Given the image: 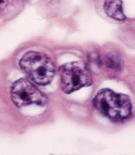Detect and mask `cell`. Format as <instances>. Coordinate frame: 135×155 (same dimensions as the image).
Segmentation results:
<instances>
[{
  "instance_id": "obj_7",
  "label": "cell",
  "mask_w": 135,
  "mask_h": 155,
  "mask_svg": "<svg viewBox=\"0 0 135 155\" xmlns=\"http://www.w3.org/2000/svg\"><path fill=\"white\" fill-rule=\"evenodd\" d=\"M7 0H0V9H5L7 5Z\"/></svg>"
},
{
  "instance_id": "obj_2",
  "label": "cell",
  "mask_w": 135,
  "mask_h": 155,
  "mask_svg": "<svg viewBox=\"0 0 135 155\" xmlns=\"http://www.w3.org/2000/svg\"><path fill=\"white\" fill-rule=\"evenodd\" d=\"M19 66L34 83L41 86L50 84L55 76V67L47 55L38 51L26 53L19 61Z\"/></svg>"
},
{
  "instance_id": "obj_4",
  "label": "cell",
  "mask_w": 135,
  "mask_h": 155,
  "mask_svg": "<svg viewBox=\"0 0 135 155\" xmlns=\"http://www.w3.org/2000/svg\"><path fill=\"white\" fill-rule=\"evenodd\" d=\"M11 97L18 108L31 104L43 106L48 103V98L34 84L25 78L16 81L11 88Z\"/></svg>"
},
{
  "instance_id": "obj_1",
  "label": "cell",
  "mask_w": 135,
  "mask_h": 155,
  "mask_svg": "<svg viewBox=\"0 0 135 155\" xmlns=\"http://www.w3.org/2000/svg\"><path fill=\"white\" fill-rule=\"evenodd\" d=\"M93 103L97 111L114 122H121L132 115L133 106L128 96L109 88L100 90Z\"/></svg>"
},
{
  "instance_id": "obj_5",
  "label": "cell",
  "mask_w": 135,
  "mask_h": 155,
  "mask_svg": "<svg viewBox=\"0 0 135 155\" xmlns=\"http://www.w3.org/2000/svg\"><path fill=\"white\" fill-rule=\"evenodd\" d=\"M104 11L112 19L123 21L126 18L123 10L122 0H106L104 4Z\"/></svg>"
},
{
  "instance_id": "obj_6",
  "label": "cell",
  "mask_w": 135,
  "mask_h": 155,
  "mask_svg": "<svg viewBox=\"0 0 135 155\" xmlns=\"http://www.w3.org/2000/svg\"><path fill=\"white\" fill-rule=\"evenodd\" d=\"M106 66L115 71H121L123 68V61L121 55L117 51H111L106 54L105 58Z\"/></svg>"
},
{
  "instance_id": "obj_3",
  "label": "cell",
  "mask_w": 135,
  "mask_h": 155,
  "mask_svg": "<svg viewBox=\"0 0 135 155\" xmlns=\"http://www.w3.org/2000/svg\"><path fill=\"white\" fill-rule=\"evenodd\" d=\"M62 91L66 94L89 87L92 84V77L84 62L72 61L61 65L59 68Z\"/></svg>"
}]
</instances>
